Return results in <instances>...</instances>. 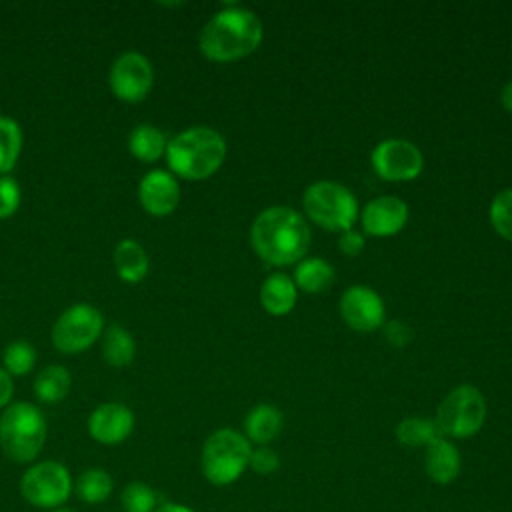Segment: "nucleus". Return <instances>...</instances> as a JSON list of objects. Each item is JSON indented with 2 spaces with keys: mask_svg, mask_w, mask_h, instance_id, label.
<instances>
[{
  "mask_svg": "<svg viewBox=\"0 0 512 512\" xmlns=\"http://www.w3.org/2000/svg\"><path fill=\"white\" fill-rule=\"evenodd\" d=\"M134 354H136V342L126 328L114 324L104 330L102 356L108 366L124 368L134 360Z\"/></svg>",
  "mask_w": 512,
  "mask_h": 512,
  "instance_id": "nucleus-22",
  "label": "nucleus"
},
{
  "mask_svg": "<svg viewBox=\"0 0 512 512\" xmlns=\"http://www.w3.org/2000/svg\"><path fill=\"white\" fill-rule=\"evenodd\" d=\"M226 158L224 138L208 128L194 126L172 140L166 146V162L170 172L184 180H204L212 176Z\"/></svg>",
  "mask_w": 512,
  "mask_h": 512,
  "instance_id": "nucleus-3",
  "label": "nucleus"
},
{
  "mask_svg": "<svg viewBox=\"0 0 512 512\" xmlns=\"http://www.w3.org/2000/svg\"><path fill=\"white\" fill-rule=\"evenodd\" d=\"M460 452L456 450V446L446 440L444 436H438L436 440H432L426 446V454H424V470L428 474V478L436 484H450L452 480L458 478L460 474Z\"/></svg>",
  "mask_w": 512,
  "mask_h": 512,
  "instance_id": "nucleus-16",
  "label": "nucleus"
},
{
  "mask_svg": "<svg viewBox=\"0 0 512 512\" xmlns=\"http://www.w3.org/2000/svg\"><path fill=\"white\" fill-rule=\"evenodd\" d=\"M360 218L368 234L394 236L408 222V206L396 196H380L364 206Z\"/></svg>",
  "mask_w": 512,
  "mask_h": 512,
  "instance_id": "nucleus-15",
  "label": "nucleus"
},
{
  "mask_svg": "<svg viewBox=\"0 0 512 512\" xmlns=\"http://www.w3.org/2000/svg\"><path fill=\"white\" fill-rule=\"evenodd\" d=\"M20 492L28 504L42 510H54L68 500L72 492V478L64 464L44 460L32 464L22 474Z\"/></svg>",
  "mask_w": 512,
  "mask_h": 512,
  "instance_id": "nucleus-8",
  "label": "nucleus"
},
{
  "mask_svg": "<svg viewBox=\"0 0 512 512\" xmlns=\"http://www.w3.org/2000/svg\"><path fill=\"white\" fill-rule=\"evenodd\" d=\"M502 104L508 112H512V80L502 88Z\"/></svg>",
  "mask_w": 512,
  "mask_h": 512,
  "instance_id": "nucleus-36",
  "label": "nucleus"
},
{
  "mask_svg": "<svg viewBox=\"0 0 512 512\" xmlns=\"http://www.w3.org/2000/svg\"><path fill=\"white\" fill-rule=\"evenodd\" d=\"M46 418L30 402H12L0 416V448L16 464L32 462L44 448Z\"/></svg>",
  "mask_w": 512,
  "mask_h": 512,
  "instance_id": "nucleus-4",
  "label": "nucleus"
},
{
  "mask_svg": "<svg viewBox=\"0 0 512 512\" xmlns=\"http://www.w3.org/2000/svg\"><path fill=\"white\" fill-rule=\"evenodd\" d=\"M124 512H154L158 508V494L144 482H130L120 492Z\"/></svg>",
  "mask_w": 512,
  "mask_h": 512,
  "instance_id": "nucleus-27",
  "label": "nucleus"
},
{
  "mask_svg": "<svg viewBox=\"0 0 512 512\" xmlns=\"http://www.w3.org/2000/svg\"><path fill=\"white\" fill-rule=\"evenodd\" d=\"M248 466H250L256 474H272V472L280 466V458H278V454H276L272 448L260 446V448L252 450Z\"/></svg>",
  "mask_w": 512,
  "mask_h": 512,
  "instance_id": "nucleus-31",
  "label": "nucleus"
},
{
  "mask_svg": "<svg viewBox=\"0 0 512 512\" xmlns=\"http://www.w3.org/2000/svg\"><path fill=\"white\" fill-rule=\"evenodd\" d=\"M2 362H4V370L10 376H24L36 364V350L28 342H24V340L10 342L6 346V350H4Z\"/></svg>",
  "mask_w": 512,
  "mask_h": 512,
  "instance_id": "nucleus-28",
  "label": "nucleus"
},
{
  "mask_svg": "<svg viewBox=\"0 0 512 512\" xmlns=\"http://www.w3.org/2000/svg\"><path fill=\"white\" fill-rule=\"evenodd\" d=\"M22 150V130L14 118L0 116V176H6Z\"/></svg>",
  "mask_w": 512,
  "mask_h": 512,
  "instance_id": "nucleus-26",
  "label": "nucleus"
},
{
  "mask_svg": "<svg viewBox=\"0 0 512 512\" xmlns=\"http://www.w3.org/2000/svg\"><path fill=\"white\" fill-rule=\"evenodd\" d=\"M424 166L422 152L404 138H388L372 150V168L378 176L392 182L414 180Z\"/></svg>",
  "mask_w": 512,
  "mask_h": 512,
  "instance_id": "nucleus-11",
  "label": "nucleus"
},
{
  "mask_svg": "<svg viewBox=\"0 0 512 512\" xmlns=\"http://www.w3.org/2000/svg\"><path fill=\"white\" fill-rule=\"evenodd\" d=\"M256 254L276 266L296 264L310 248V228L306 220L288 206H272L260 212L250 230Z\"/></svg>",
  "mask_w": 512,
  "mask_h": 512,
  "instance_id": "nucleus-1",
  "label": "nucleus"
},
{
  "mask_svg": "<svg viewBox=\"0 0 512 512\" xmlns=\"http://www.w3.org/2000/svg\"><path fill=\"white\" fill-rule=\"evenodd\" d=\"M302 202L308 218L326 230L346 232L358 220L356 196L338 182H314L306 188Z\"/></svg>",
  "mask_w": 512,
  "mask_h": 512,
  "instance_id": "nucleus-6",
  "label": "nucleus"
},
{
  "mask_svg": "<svg viewBox=\"0 0 512 512\" xmlns=\"http://www.w3.org/2000/svg\"><path fill=\"white\" fill-rule=\"evenodd\" d=\"M168 140L162 130L152 124H138L128 134V150L140 162H156L166 154Z\"/></svg>",
  "mask_w": 512,
  "mask_h": 512,
  "instance_id": "nucleus-20",
  "label": "nucleus"
},
{
  "mask_svg": "<svg viewBox=\"0 0 512 512\" xmlns=\"http://www.w3.org/2000/svg\"><path fill=\"white\" fill-rule=\"evenodd\" d=\"M50 512H74V510H70V508H54V510H50Z\"/></svg>",
  "mask_w": 512,
  "mask_h": 512,
  "instance_id": "nucleus-37",
  "label": "nucleus"
},
{
  "mask_svg": "<svg viewBox=\"0 0 512 512\" xmlns=\"http://www.w3.org/2000/svg\"><path fill=\"white\" fill-rule=\"evenodd\" d=\"M112 94L128 104L142 102L154 84V70L150 60L140 52L120 54L108 74Z\"/></svg>",
  "mask_w": 512,
  "mask_h": 512,
  "instance_id": "nucleus-10",
  "label": "nucleus"
},
{
  "mask_svg": "<svg viewBox=\"0 0 512 512\" xmlns=\"http://www.w3.org/2000/svg\"><path fill=\"white\" fill-rule=\"evenodd\" d=\"M340 314L350 328L372 332L382 326L386 308L382 298L370 286L354 284L340 298Z\"/></svg>",
  "mask_w": 512,
  "mask_h": 512,
  "instance_id": "nucleus-12",
  "label": "nucleus"
},
{
  "mask_svg": "<svg viewBox=\"0 0 512 512\" xmlns=\"http://www.w3.org/2000/svg\"><path fill=\"white\" fill-rule=\"evenodd\" d=\"M112 488H114V480L104 468L84 470L74 484L76 496L86 504L106 502L112 494Z\"/></svg>",
  "mask_w": 512,
  "mask_h": 512,
  "instance_id": "nucleus-24",
  "label": "nucleus"
},
{
  "mask_svg": "<svg viewBox=\"0 0 512 512\" xmlns=\"http://www.w3.org/2000/svg\"><path fill=\"white\" fill-rule=\"evenodd\" d=\"M104 328V316L92 304L80 302L66 308L52 326V344L62 354H78L90 348Z\"/></svg>",
  "mask_w": 512,
  "mask_h": 512,
  "instance_id": "nucleus-9",
  "label": "nucleus"
},
{
  "mask_svg": "<svg viewBox=\"0 0 512 512\" xmlns=\"http://www.w3.org/2000/svg\"><path fill=\"white\" fill-rule=\"evenodd\" d=\"M20 184L10 176H0V220L10 218L20 206Z\"/></svg>",
  "mask_w": 512,
  "mask_h": 512,
  "instance_id": "nucleus-30",
  "label": "nucleus"
},
{
  "mask_svg": "<svg viewBox=\"0 0 512 512\" xmlns=\"http://www.w3.org/2000/svg\"><path fill=\"white\" fill-rule=\"evenodd\" d=\"M14 394V384H12V376L0 368V408H6L12 400Z\"/></svg>",
  "mask_w": 512,
  "mask_h": 512,
  "instance_id": "nucleus-34",
  "label": "nucleus"
},
{
  "mask_svg": "<svg viewBox=\"0 0 512 512\" xmlns=\"http://www.w3.org/2000/svg\"><path fill=\"white\" fill-rule=\"evenodd\" d=\"M134 430V414L128 406L118 402H104L88 416V434L104 446L124 442Z\"/></svg>",
  "mask_w": 512,
  "mask_h": 512,
  "instance_id": "nucleus-13",
  "label": "nucleus"
},
{
  "mask_svg": "<svg viewBox=\"0 0 512 512\" xmlns=\"http://www.w3.org/2000/svg\"><path fill=\"white\" fill-rule=\"evenodd\" d=\"M384 336L392 346H406L412 340V328L402 320H390L384 326Z\"/></svg>",
  "mask_w": 512,
  "mask_h": 512,
  "instance_id": "nucleus-32",
  "label": "nucleus"
},
{
  "mask_svg": "<svg viewBox=\"0 0 512 512\" xmlns=\"http://www.w3.org/2000/svg\"><path fill=\"white\" fill-rule=\"evenodd\" d=\"M486 420V400L482 392L470 384H462L446 394L436 412L440 434L450 438L474 436Z\"/></svg>",
  "mask_w": 512,
  "mask_h": 512,
  "instance_id": "nucleus-7",
  "label": "nucleus"
},
{
  "mask_svg": "<svg viewBox=\"0 0 512 512\" xmlns=\"http://www.w3.org/2000/svg\"><path fill=\"white\" fill-rule=\"evenodd\" d=\"M154 512H194L192 508L184 506V504H176V502H164L160 504Z\"/></svg>",
  "mask_w": 512,
  "mask_h": 512,
  "instance_id": "nucleus-35",
  "label": "nucleus"
},
{
  "mask_svg": "<svg viewBox=\"0 0 512 512\" xmlns=\"http://www.w3.org/2000/svg\"><path fill=\"white\" fill-rule=\"evenodd\" d=\"M296 284L286 274H270L260 286V304L274 316L288 314L296 304Z\"/></svg>",
  "mask_w": 512,
  "mask_h": 512,
  "instance_id": "nucleus-18",
  "label": "nucleus"
},
{
  "mask_svg": "<svg viewBox=\"0 0 512 512\" xmlns=\"http://www.w3.org/2000/svg\"><path fill=\"white\" fill-rule=\"evenodd\" d=\"M112 262H114L116 274L126 284H138L148 274V254L144 246L132 238H124L116 244Z\"/></svg>",
  "mask_w": 512,
  "mask_h": 512,
  "instance_id": "nucleus-17",
  "label": "nucleus"
},
{
  "mask_svg": "<svg viewBox=\"0 0 512 512\" xmlns=\"http://www.w3.org/2000/svg\"><path fill=\"white\" fill-rule=\"evenodd\" d=\"M438 436H442V434H440L436 422L434 420H426V418H404L396 426L398 442L402 446H408V448L428 446Z\"/></svg>",
  "mask_w": 512,
  "mask_h": 512,
  "instance_id": "nucleus-25",
  "label": "nucleus"
},
{
  "mask_svg": "<svg viewBox=\"0 0 512 512\" xmlns=\"http://www.w3.org/2000/svg\"><path fill=\"white\" fill-rule=\"evenodd\" d=\"M250 454L252 446L244 434L232 428H220L206 438L200 454V466L210 484L228 486L248 468Z\"/></svg>",
  "mask_w": 512,
  "mask_h": 512,
  "instance_id": "nucleus-5",
  "label": "nucleus"
},
{
  "mask_svg": "<svg viewBox=\"0 0 512 512\" xmlns=\"http://www.w3.org/2000/svg\"><path fill=\"white\" fill-rule=\"evenodd\" d=\"M338 250L346 256H356L364 250V238L360 232L356 230H346L342 232L340 240H338Z\"/></svg>",
  "mask_w": 512,
  "mask_h": 512,
  "instance_id": "nucleus-33",
  "label": "nucleus"
},
{
  "mask_svg": "<svg viewBox=\"0 0 512 512\" xmlns=\"http://www.w3.org/2000/svg\"><path fill=\"white\" fill-rule=\"evenodd\" d=\"M70 386V372L60 364H50L42 368L34 378V394L44 404H56L64 400L70 392Z\"/></svg>",
  "mask_w": 512,
  "mask_h": 512,
  "instance_id": "nucleus-21",
  "label": "nucleus"
},
{
  "mask_svg": "<svg viewBox=\"0 0 512 512\" xmlns=\"http://www.w3.org/2000/svg\"><path fill=\"white\" fill-rule=\"evenodd\" d=\"M138 198L148 214L166 216L180 202V186L172 172L150 170L138 184Z\"/></svg>",
  "mask_w": 512,
  "mask_h": 512,
  "instance_id": "nucleus-14",
  "label": "nucleus"
},
{
  "mask_svg": "<svg viewBox=\"0 0 512 512\" xmlns=\"http://www.w3.org/2000/svg\"><path fill=\"white\" fill-rule=\"evenodd\" d=\"M282 430V412L272 404L254 406L244 418V436L248 442L266 446Z\"/></svg>",
  "mask_w": 512,
  "mask_h": 512,
  "instance_id": "nucleus-19",
  "label": "nucleus"
},
{
  "mask_svg": "<svg viewBox=\"0 0 512 512\" xmlns=\"http://www.w3.org/2000/svg\"><path fill=\"white\" fill-rule=\"evenodd\" d=\"M262 40L260 18L240 6L216 12L200 30L198 46L214 62H232L248 56Z\"/></svg>",
  "mask_w": 512,
  "mask_h": 512,
  "instance_id": "nucleus-2",
  "label": "nucleus"
},
{
  "mask_svg": "<svg viewBox=\"0 0 512 512\" xmlns=\"http://www.w3.org/2000/svg\"><path fill=\"white\" fill-rule=\"evenodd\" d=\"M334 282V268L322 258L300 260L294 272V284L304 292H324Z\"/></svg>",
  "mask_w": 512,
  "mask_h": 512,
  "instance_id": "nucleus-23",
  "label": "nucleus"
},
{
  "mask_svg": "<svg viewBox=\"0 0 512 512\" xmlns=\"http://www.w3.org/2000/svg\"><path fill=\"white\" fill-rule=\"evenodd\" d=\"M490 222L494 230L512 242V188L498 192L490 204Z\"/></svg>",
  "mask_w": 512,
  "mask_h": 512,
  "instance_id": "nucleus-29",
  "label": "nucleus"
}]
</instances>
